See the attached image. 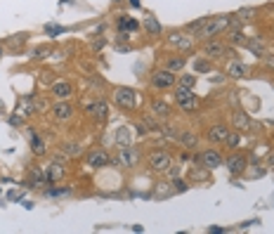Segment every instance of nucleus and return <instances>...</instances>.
<instances>
[{
	"label": "nucleus",
	"instance_id": "49530a36",
	"mask_svg": "<svg viewBox=\"0 0 274 234\" xmlns=\"http://www.w3.org/2000/svg\"><path fill=\"white\" fill-rule=\"evenodd\" d=\"M10 123H12V126H19V123H21V118H19V114H17V116H12V118H10Z\"/></svg>",
	"mask_w": 274,
	"mask_h": 234
},
{
	"label": "nucleus",
	"instance_id": "a19ab883",
	"mask_svg": "<svg viewBox=\"0 0 274 234\" xmlns=\"http://www.w3.org/2000/svg\"><path fill=\"white\" fill-rule=\"evenodd\" d=\"M253 14H255V10H253V7H243V10H239V12H236V17H239V19H241L243 24H246L248 19H253Z\"/></svg>",
	"mask_w": 274,
	"mask_h": 234
},
{
	"label": "nucleus",
	"instance_id": "4468645a",
	"mask_svg": "<svg viewBox=\"0 0 274 234\" xmlns=\"http://www.w3.org/2000/svg\"><path fill=\"white\" fill-rule=\"evenodd\" d=\"M225 168L229 170V175H241L248 168V159L243 154H239V151H234V154H229L225 159Z\"/></svg>",
	"mask_w": 274,
	"mask_h": 234
},
{
	"label": "nucleus",
	"instance_id": "58836bf2",
	"mask_svg": "<svg viewBox=\"0 0 274 234\" xmlns=\"http://www.w3.org/2000/svg\"><path fill=\"white\" fill-rule=\"evenodd\" d=\"M178 83L180 85H187V88H194V85H196V74H194V71H191V74H182L178 78Z\"/></svg>",
	"mask_w": 274,
	"mask_h": 234
},
{
	"label": "nucleus",
	"instance_id": "e433bc0d",
	"mask_svg": "<svg viewBox=\"0 0 274 234\" xmlns=\"http://www.w3.org/2000/svg\"><path fill=\"white\" fill-rule=\"evenodd\" d=\"M33 106H36V114H45V111H50V102L47 99H41V97L33 95Z\"/></svg>",
	"mask_w": 274,
	"mask_h": 234
},
{
	"label": "nucleus",
	"instance_id": "6ab92c4d",
	"mask_svg": "<svg viewBox=\"0 0 274 234\" xmlns=\"http://www.w3.org/2000/svg\"><path fill=\"white\" fill-rule=\"evenodd\" d=\"M26 133H29V138H31V149L36 156H45L47 154V144H45V140L36 133V128H26Z\"/></svg>",
	"mask_w": 274,
	"mask_h": 234
},
{
	"label": "nucleus",
	"instance_id": "f03ea898",
	"mask_svg": "<svg viewBox=\"0 0 274 234\" xmlns=\"http://www.w3.org/2000/svg\"><path fill=\"white\" fill-rule=\"evenodd\" d=\"M111 99H114V104H116L118 109H123V111H135L137 106H139V95H137V90L135 88H128V85L114 88Z\"/></svg>",
	"mask_w": 274,
	"mask_h": 234
},
{
	"label": "nucleus",
	"instance_id": "c85d7f7f",
	"mask_svg": "<svg viewBox=\"0 0 274 234\" xmlns=\"http://www.w3.org/2000/svg\"><path fill=\"white\" fill-rule=\"evenodd\" d=\"M118 29H121V31H139V21L133 19V17H128V14H121Z\"/></svg>",
	"mask_w": 274,
	"mask_h": 234
},
{
	"label": "nucleus",
	"instance_id": "423d86ee",
	"mask_svg": "<svg viewBox=\"0 0 274 234\" xmlns=\"http://www.w3.org/2000/svg\"><path fill=\"white\" fill-rule=\"evenodd\" d=\"M201 52H203V57H208V59H225V57H232V59H234L236 50L229 47L227 43L218 41V38H211V41H203Z\"/></svg>",
	"mask_w": 274,
	"mask_h": 234
},
{
	"label": "nucleus",
	"instance_id": "1a4fd4ad",
	"mask_svg": "<svg viewBox=\"0 0 274 234\" xmlns=\"http://www.w3.org/2000/svg\"><path fill=\"white\" fill-rule=\"evenodd\" d=\"M50 116L54 118V123H69L74 121L76 109L69 99H54V104L50 106Z\"/></svg>",
	"mask_w": 274,
	"mask_h": 234
},
{
	"label": "nucleus",
	"instance_id": "393cba45",
	"mask_svg": "<svg viewBox=\"0 0 274 234\" xmlns=\"http://www.w3.org/2000/svg\"><path fill=\"white\" fill-rule=\"evenodd\" d=\"M211 173L213 170H208L206 166H201V163L199 166H191L189 168V180L194 182V185H196V182H208L211 180Z\"/></svg>",
	"mask_w": 274,
	"mask_h": 234
},
{
	"label": "nucleus",
	"instance_id": "9b49d317",
	"mask_svg": "<svg viewBox=\"0 0 274 234\" xmlns=\"http://www.w3.org/2000/svg\"><path fill=\"white\" fill-rule=\"evenodd\" d=\"M50 95H52V99H71L76 95V88L66 78H54L50 85Z\"/></svg>",
	"mask_w": 274,
	"mask_h": 234
},
{
	"label": "nucleus",
	"instance_id": "a211bd4d",
	"mask_svg": "<svg viewBox=\"0 0 274 234\" xmlns=\"http://www.w3.org/2000/svg\"><path fill=\"white\" fill-rule=\"evenodd\" d=\"M59 151H62L66 159H81L83 156V144L78 140H69V142L59 144Z\"/></svg>",
	"mask_w": 274,
	"mask_h": 234
},
{
	"label": "nucleus",
	"instance_id": "7c9ffc66",
	"mask_svg": "<svg viewBox=\"0 0 274 234\" xmlns=\"http://www.w3.org/2000/svg\"><path fill=\"white\" fill-rule=\"evenodd\" d=\"M225 144L229 149H236L239 144H241V133L239 130H234V128H229V133H227V140H225Z\"/></svg>",
	"mask_w": 274,
	"mask_h": 234
},
{
	"label": "nucleus",
	"instance_id": "4c0bfd02",
	"mask_svg": "<svg viewBox=\"0 0 274 234\" xmlns=\"http://www.w3.org/2000/svg\"><path fill=\"white\" fill-rule=\"evenodd\" d=\"M161 135H163L166 140H170V142H173V140H178V138H180V128L166 126V128H161Z\"/></svg>",
	"mask_w": 274,
	"mask_h": 234
},
{
	"label": "nucleus",
	"instance_id": "b1692460",
	"mask_svg": "<svg viewBox=\"0 0 274 234\" xmlns=\"http://www.w3.org/2000/svg\"><path fill=\"white\" fill-rule=\"evenodd\" d=\"M227 74L232 76V78H246V76L251 74V69H248L246 64H243V62H239V59L234 57L232 62L227 64Z\"/></svg>",
	"mask_w": 274,
	"mask_h": 234
},
{
	"label": "nucleus",
	"instance_id": "79ce46f5",
	"mask_svg": "<svg viewBox=\"0 0 274 234\" xmlns=\"http://www.w3.org/2000/svg\"><path fill=\"white\" fill-rule=\"evenodd\" d=\"M170 185H173V189L178 191V194H182V191H187V189H189V185H187V182L182 180V178H178V180H173Z\"/></svg>",
	"mask_w": 274,
	"mask_h": 234
},
{
	"label": "nucleus",
	"instance_id": "aec40b11",
	"mask_svg": "<svg viewBox=\"0 0 274 234\" xmlns=\"http://www.w3.org/2000/svg\"><path fill=\"white\" fill-rule=\"evenodd\" d=\"M178 142L184 149H196V147H199V135H196L191 128H182V130H180Z\"/></svg>",
	"mask_w": 274,
	"mask_h": 234
},
{
	"label": "nucleus",
	"instance_id": "ddd939ff",
	"mask_svg": "<svg viewBox=\"0 0 274 234\" xmlns=\"http://www.w3.org/2000/svg\"><path fill=\"white\" fill-rule=\"evenodd\" d=\"M173 111H175V109H173L168 102H163V99H151V102H149V114L154 118H158L161 123L170 121V118H173Z\"/></svg>",
	"mask_w": 274,
	"mask_h": 234
},
{
	"label": "nucleus",
	"instance_id": "603ef678",
	"mask_svg": "<svg viewBox=\"0 0 274 234\" xmlns=\"http://www.w3.org/2000/svg\"><path fill=\"white\" fill-rule=\"evenodd\" d=\"M130 5H135V7H139V0H130Z\"/></svg>",
	"mask_w": 274,
	"mask_h": 234
},
{
	"label": "nucleus",
	"instance_id": "a878e982",
	"mask_svg": "<svg viewBox=\"0 0 274 234\" xmlns=\"http://www.w3.org/2000/svg\"><path fill=\"white\" fill-rule=\"evenodd\" d=\"M175 104H178V109L182 111V114H194V111L199 109V97H196V93H194L191 97H184V99H178Z\"/></svg>",
	"mask_w": 274,
	"mask_h": 234
},
{
	"label": "nucleus",
	"instance_id": "39448f33",
	"mask_svg": "<svg viewBox=\"0 0 274 234\" xmlns=\"http://www.w3.org/2000/svg\"><path fill=\"white\" fill-rule=\"evenodd\" d=\"M147 170L149 173H154V175H161V173H166L168 170V166L173 163V154L170 151H166V149H151L147 154Z\"/></svg>",
	"mask_w": 274,
	"mask_h": 234
},
{
	"label": "nucleus",
	"instance_id": "c756f323",
	"mask_svg": "<svg viewBox=\"0 0 274 234\" xmlns=\"http://www.w3.org/2000/svg\"><path fill=\"white\" fill-rule=\"evenodd\" d=\"M191 71H194V74H208V71H211L208 57H196V59L191 62Z\"/></svg>",
	"mask_w": 274,
	"mask_h": 234
},
{
	"label": "nucleus",
	"instance_id": "a18cd8bd",
	"mask_svg": "<svg viewBox=\"0 0 274 234\" xmlns=\"http://www.w3.org/2000/svg\"><path fill=\"white\" fill-rule=\"evenodd\" d=\"M50 50H47V47H41V50H36V59H45V57H50Z\"/></svg>",
	"mask_w": 274,
	"mask_h": 234
},
{
	"label": "nucleus",
	"instance_id": "5701e85b",
	"mask_svg": "<svg viewBox=\"0 0 274 234\" xmlns=\"http://www.w3.org/2000/svg\"><path fill=\"white\" fill-rule=\"evenodd\" d=\"M246 47H248L251 54H255L258 59L267 57V45H265L263 38H246Z\"/></svg>",
	"mask_w": 274,
	"mask_h": 234
},
{
	"label": "nucleus",
	"instance_id": "c03bdc74",
	"mask_svg": "<svg viewBox=\"0 0 274 234\" xmlns=\"http://www.w3.org/2000/svg\"><path fill=\"white\" fill-rule=\"evenodd\" d=\"M45 31L50 33V36H59V33H62V26H54V24H50V26H45Z\"/></svg>",
	"mask_w": 274,
	"mask_h": 234
},
{
	"label": "nucleus",
	"instance_id": "37998d69",
	"mask_svg": "<svg viewBox=\"0 0 274 234\" xmlns=\"http://www.w3.org/2000/svg\"><path fill=\"white\" fill-rule=\"evenodd\" d=\"M135 130H137V135H147V133H149L147 123H144L142 118H139V121H137V123H135Z\"/></svg>",
	"mask_w": 274,
	"mask_h": 234
},
{
	"label": "nucleus",
	"instance_id": "864d4df0",
	"mask_svg": "<svg viewBox=\"0 0 274 234\" xmlns=\"http://www.w3.org/2000/svg\"><path fill=\"white\" fill-rule=\"evenodd\" d=\"M62 2H74V0H62Z\"/></svg>",
	"mask_w": 274,
	"mask_h": 234
},
{
	"label": "nucleus",
	"instance_id": "bb28decb",
	"mask_svg": "<svg viewBox=\"0 0 274 234\" xmlns=\"http://www.w3.org/2000/svg\"><path fill=\"white\" fill-rule=\"evenodd\" d=\"M17 114H19V116H31V114H36V106H33V95L19 99V104H17Z\"/></svg>",
	"mask_w": 274,
	"mask_h": 234
},
{
	"label": "nucleus",
	"instance_id": "412c9836",
	"mask_svg": "<svg viewBox=\"0 0 274 234\" xmlns=\"http://www.w3.org/2000/svg\"><path fill=\"white\" fill-rule=\"evenodd\" d=\"M184 66H187V57L184 54H170V57H166V69L173 71V74H182Z\"/></svg>",
	"mask_w": 274,
	"mask_h": 234
},
{
	"label": "nucleus",
	"instance_id": "7ed1b4c3",
	"mask_svg": "<svg viewBox=\"0 0 274 234\" xmlns=\"http://www.w3.org/2000/svg\"><path fill=\"white\" fill-rule=\"evenodd\" d=\"M229 26V14H220V17H208L203 29L196 33L199 41H211V38H218L222 31H227Z\"/></svg>",
	"mask_w": 274,
	"mask_h": 234
},
{
	"label": "nucleus",
	"instance_id": "2eb2a0df",
	"mask_svg": "<svg viewBox=\"0 0 274 234\" xmlns=\"http://www.w3.org/2000/svg\"><path fill=\"white\" fill-rule=\"evenodd\" d=\"M227 133H229V126L218 121V123L208 126V130H206V138H208V142H213V144H225Z\"/></svg>",
	"mask_w": 274,
	"mask_h": 234
},
{
	"label": "nucleus",
	"instance_id": "4be33fe9",
	"mask_svg": "<svg viewBox=\"0 0 274 234\" xmlns=\"http://www.w3.org/2000/svg\"><path fill=\"white\" fill-rule=\"evenodd\" d=\"M114 142L116 147H126V144H133V130L128 126H118L114 130Z\"/></svg>",
	"mask_w": 274,
	"mask_h": 234
},
{
	"label": "nucleus",
	"instance_id": "8fccbe9b",
	"mask_svg": "<svg viewBox=\"0 0 274 234\" xmlns=\"http://www.w3.org/2000/svg\"><path fill=\"white\" fill-rule=\"evenodd\" d=\"M267 66L274 71V54H272V57H267Z\"/></svg>",
	"mask_w": 274,
	"mask_h": 234
},
{
	"label": "nucleus",
	"instance_id": "f3484780",
	"mask_svg": "<svg viewBox=\"0 0 274 234\" xmlns=\"http://www.w3.org/2000/svg\"><path fill=\"white\" fill-rule=\"evenodd\" d=\"M232 128L234 130H239V133H251V128H253V121H251V116L246 114V111H241V109H236V111H232Z\"/></svg>",
	"mask_w": 274,
	"mask_h": 234
},
{
	"label": "nucleus",
	"instance_id": "c9c22d12",
	"mask_svg": "<svg viewBox=\"0 0 274 234\" xmlns=\"http://www.w3.org/2000/svg\"><path fill=\"white\" fill-rule=\"evenodd\" d=\"M163 175L168 178V182L178 180V178H182V166H180V163H170V166H168V170H166Z\"/></svg>",
	"mask_w": 274,
	"mask_h": 234
},
{
	"label": "nucleus",
	"instance_id": "cd10ccee",
	"mask_svg": "<svg viewBox=\"0 0 274 234\" xmlns=\"http://www.w3.org/2000/svg\"><path fill=\"white\" fill-rule=\"evenodd\" d=\"M64 175H66V170H64V166H59L57 161H52V166L47 168V178H50V185H54V182L64 180Z\"/></svg>",
	"mask_w": 274,
	"mask_h": 234
},
{
	"label": "nucleus",
	"instance_id": "0eeeda50",
	"mask_svg": "<svg viewBox=\"0 0 274 234\" xmlns=\"http://www.w3.org/2000/svg\"><path fill=\"white\" fill-rule=\"evenodd\" d=\"M166 45L173 47L175 52H191L196 45H194V36L184 31V29H180V31H170L166 36Z\"/></svg>",
	"mask_w": 274,
	"mask_h": 234
},
{
	"label": "nucleus",
	"instance_id": "72a5a7b5",
	"mask_svg": "<svg viewBox=\"0 0 274 234\" xmlns=\"http://www.w3.org/2000/svg\"><path fill=\"white\" fill-rule=\"evenodd\" d=\"M206 19H208V17H201V19H196V21H189V24L184 26V31L189 33V36H194V38H196V33H199L201 29H203V24H206Z\"/></svg>",
	"mask_w": 274,
	"mask_h": 234
},
{
	"label": "nucleus",
	"instance_id": "dca6fc26",
	"mask_svg": "<svg viewBox=\"0 0 274 234\" xmlns=\"http://www.w3.org/2000/svg\"><path fill=\"white\" fill-rule=\"evenodd\" d=\"M29 180H31L33 189H43L50 185V178H47V168H41V166H31L29 168Z\"/></svg>",
	"mask_w": 274,
	"mask_h": 234
},
{
	"label": "nucleus",
	"instance_id": "473e14b6",
	"mask_svg": "<svg viewBox=\"0 0 274 234\" xmlns=\"http://www.w3.org/2000/svg\"><path fill=\"white\" fill-rule=\"evenodd\" d=\"M227 43H229L232 47L246 45V36H243V31H227Z\"/></svg>",
	"mask_w": 274,
	"mask_h": 234
},
{
	"label": "nucleus",
	"instance_id": "3c124183",
	"mask_svg": "<svg viewBox=\"0 0 274 234\" xmlns=\"http://www.w3.org/2000/svg\"><path fill=\"white\" fill-rule=\"evenodd\" d=\"M2 54H5V45L0 43V57H2Z\"/></svg>",
	"mask_w": 274,
	"mask_h": 234
},
{
	"label": "nucleus",
	"instance_id": "09e8293b",
	"mask_svg": "<svg viewBox=\"0 0 274 234\" xmlns=\"http://www.w3.org/2000/svg\"><path fill=\"white\" fill-rule=\"evenodd\" d=\"M208 232H211V234H220V232H225V230H222V227H208Z\"/></svg>",
	"mask_w": 274,
	"mask_h": 234
},
{
	"label": "nucleus",
	"instance_id": "20e7f679",
	"mask_svg": "<svg viewBox=\"0 0 274 234\" xmlns=\"http://www.w3.org/2000/svg\"><path fill=\"white\" fill-rule=\"evenodd\" d=\"M85 114H88V118H90L92 123L102 126V123H106V121H109L111 106H109V102H106L104 97H99V95H97L95 99H90V102L85 104Z\"/></svg>",
	"mask_w": 274,
	"mask_h": 234
},
{
	"label": "nucleus",
	"instance_id": "ea45409f",
	"mask_svg": "<svg viewBox=\"0 0 274 234\" xmlns=\"http://www.w3.org/2000/svg\"><path fill=\"white\" fill-rule=\"evenodd\" d=\"M26 38H29L26 33H17L14 38H7V43H5V45H10V47H19L21 43H26Z\"/></svg>",
	"mask_w": 274,
	"mask_h": 234
},
{
	"label": "nucleus",
	"instance_id": "f257e3e1",
	"mask_svg": "<svg viewBox=\"0 0 274 234\" xmlns=\"http://www.w3.org/2000/svg\"><path fill=\"white\" fill-rule=\"evenodd\" d=\"M139 161H142V151H139V147H135V144H126V147H118L116 156H111V166L123 168V170H133Z\"/></svg>",
	"mask_w": 274,
	"mask_h": 234
},
{
	"label": "nucleus",
	"instance_id": "f8f14e48",
	"mask_svg": "<svg viewBox=\"0 0 274 234\" xmlns=\"http://www.w3.org/2000/svg\"><path fill=\"white\" fill-rule=\"evenodd\" d=\"M201 166H206L208 170H215V168H222L225 166V156L220 154V149H203L199 156H196Z\"/></svg>",
	"mask_w": 274,
	"mask_h": 234
},
{
	"label": "nucleus",
	"instance_id": "f704fd0d",
	"mask_svg": "<svg viewBox=\"0 0 274 234\" xmlns=\"http://www.w3.org/2000/svg\"><path fill=\"white\" fill-rule=\"evenodd\" d=\"M66 194H71V187H50V185H47V189H45V196H52V199L66 196Z\"/></svg>",
	"mask_w": 274,
	"mask_h": 234
},
{
	"label": "nucleus",
	"instance_id": "de8ad7c7",
	"mask_svg": "<svg viewBox=\"0 0 274 234\" xmlns=\"http://www.w3.org/2000/svg\"><path fill=\"white\" fill-rule=\"evenodd\" d=\"M102 45H104V41H102V38H99V41H95V43H92V50H99V47H102Z\"/></svg>",
	"mask_w": 274,
	"mask_h": 234
},
{
	"label": "nucleus",
	"instance_id": "6e6552de",
	"mask_svg": "<svg viewBox=\"0 0 274 234\" xmlns=\"http://www.w3.org/2000/svg\"><path fill=\"white\" fill-rule=\"evenodd\" d=\"M149 85L156 88V90H173L178 85V74L168 71L166 66L163 69H154L151 76H149Z\"/></svg>",
	"mask_w": 274,
	"mask_h": 234
},
{
	"label": "nucleus",
	"instance_id": "2f4dec72",
	"mask_svg": "<svg viewBox=\"0 0 274 234\" xmlns=\"http://www.w3.org/2000/svg\"><path fill=\"white\" fill-rule=\"evenodd\" d=\"M144 29H147L149 36H161V31H163L158 19H154V17H147V19H144Z\"/></svg>",
	"mask_w": 274,
	"mask_h": 234
},
{
	"label": "nucleus",
	"instance_id": "9d476101",
	"mask_svg": "<svg viewBox=\"0 0 274 234\" xmlns=\"http://www.w3.org/2000/svg\"><path fill=\"white\" fill-rule=\"evenodd\" d=\"M85 166H88V168H92V170L106 168V166H111V154H109L104 147L90 149V151L85 154Z\"/></svg>",
	"mask_w": 274,
	"mask_h": 234
}]
</instances>
